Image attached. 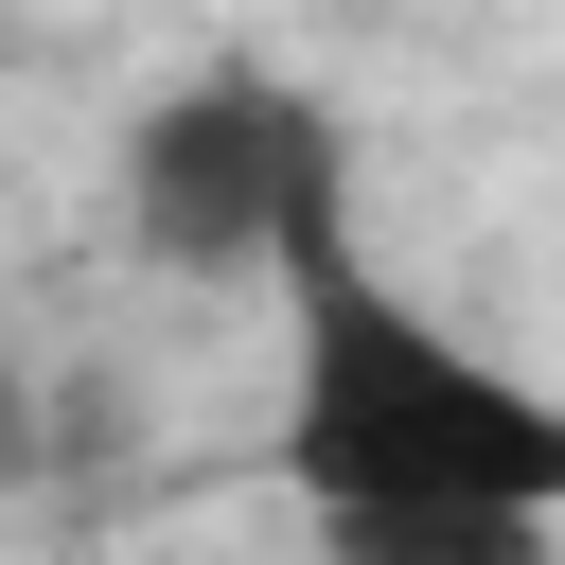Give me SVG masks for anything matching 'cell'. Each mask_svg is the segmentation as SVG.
Instances as JSON below:
<instances>
[{"instance_id": "obj_1", "label": "cell", "mask_w": 565, "mask_h": 565, "mask_svg": "<svg viewBox=\"0 0 565 565\" xmlns=\"http://www.w3.org/2000/svg\"><path fill=\"white\" fill-rule=\"evenodd\" d=\"M265 300H282V477L335 547L512 565L565 530V388L547 371H512L477 318L388 282L353 230H318Z\"/></svg>"}, {"instance_id": "obj_2", "label": "cell", "mask_w": 565, "mask_h": 565, "mask_svg": "<svg viewBox=\"0 0 565 565\" xmlns=\"http://www.w3.org/2000/svg\"><path fill=\"white\" fill-rule=\"evenodd\" d=\"M106 230L177 282H282L318 230H353V106L265 53L177 71L106 159Z\"/></svg>"}, {"instance_id": "obj_3", "label": "cell", "mask_w": 565, "mask_h": 565, "mask_svg": "<svg viewBox=\"0 0 565 565\" xmlns=\"http://www.w3.org/2000/svg\"><path fill=\"white\" fill-rule=\"evenodd\" d=\"M0 406H18V318H0Z\"/></svg>"}]
</instances>
